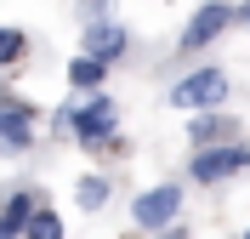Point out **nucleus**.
I'll return each instance as SVG.
<instances>
[{
	"mask_svg": "<svg viewBox=\"0 0 250 239\" xmlns=\"http://www.w3.org/2000/svg\"><path fill=\"white\" fill-rule=\"evenodd\" d=\"M57 131H74L85 148H114L120 143V137H114V97L91 91L85 109H57Z\"/></svg>",
	"mask_w": 250,
	"mask_h": 239,
	"instance_id": "f257e3e1",
	"label": "nucleus"
},
{
	"mask_svg": "<svg viewBox=\"0 0 250 239\" xmlns=\"http://www.w3.org/2000/svg\"><path fill=\"white\" fill-rule=\"evenodd\" d=\"M222 97H228V74L222 68H199V74H188V80L171 86V103L188 109V114H210Z\"/></svg>",
	"mask_w": 250,
	"mask_h": 239,
	"instance_id": "f03ea898",
	"label": "nucleus"
},
{
	"mask_svg": "<svg viewBox=\"0 0 250 239\" xmlns=\"http://www.w3.org/2000/svg\"><path fill=\"white\" fill-rule=\"evenodd\" d=\"M176 211H182V188H148L137 194V205H131V217H137V228H148V234H165V228L176 222Z\"/></svg>",
	"mask_w": 250,
	"mask_h": 239,
	"instance_id": "7ed1b4c3",
	"label": "nucleus"
},
{
	"mask_svg": "<svg viewBox=\"0 0 250 239\" xmlns=\"http://www.w3.org/2000/svg\"><path fill=\"white\" fill-rule=\"evenodd\" d=\"M29 143H34V109L0 91V154H23Z\"/></svg>",
	"mask_w": 250,
	"mask_h": 239,
	"instance_id": "20e7f679",
	"label": "nucleus"
},
{
	"mask_svg": "<svg viewBox=\"0 0 250 239\" xmlns=\"http://www.w3.org/2000/svg\"><path fill=\"white\" fill-rule=\"evenodd\" d=\"M245 165H250V143H228V148H199L188 171H193V182H222Z\"/></svg>",
	"mask_w": 250,
	"mask_h": 239,
	"instance_id": "39448f33",
	"label": "nucleus"
},
{
	"mask_svg": "<svg viewBox=\"0 0 250 239\" xmlns=\"http://www.w3.org/2000/svg\"><path fill=\"white\" fill-rule=\"evenodd\" d=\"M233 23V6H222V0H210V6H199V12L188 17V29H182V51H199V46H210L222 29Z\"/></svg>",
	"mask_w": 250,
	"mask_h": 239,
	"instance_id": "423d86ee",
	"label": "nucleus"
},
{
	"mask_svg": "<svg viewBox=\"0 0 250 239\" xmlns=\"http://www.w3.org/2000/svg\"><path fill=\"white\" fill-rule=\"evenodd\" d=\"M239 137V126L228 120V114H193V126H188V143H199V148H228Z\"/></svg>",
	"mask_w": 250,
	"mask_h": 239,
	"instance_id": "0eeeda50",
	"label": "nucleus"
},
{
	"mask_svg": "<svg viewBox=\"0 0 250 239\" xmlns=\"http://www.w3.org/2000/svg\"><path fill=\"white\" fill-rule=\"evenodd\" d=\"M125 46H131V34H125L120 23H91V29H85V51H91L103 68H108L114 57H125Z\"/></svg>",
	"mask_w": 250,
	"mask_h": 239,
	"instance_id": "6e6552de",
	"label": "nucleus"
},
{
	"mask_svg": "<svg viewBox=\"0 0 250 239\" xmlns=\"http://www.w3.org/2000/svg\"><path fill=\"white\" fill-rule=\"evenodd\" d=\"M34 194L23 188V194H12V199H6V211H0V217H6V228H12V234H29V222H34Z\"/></svg>",
	"mask_w": 250,
	"mask_h": 239,
	"instance_id": "1a4fd4ad",
	"label": "nucleus"
},
{
	"mask_svg": "<svg viewBox=\"0 0 250 239\" xmlns=\"http://www.w3.org/2000/svg\"><path fill=\"white\" fill-rule=\"evenodd\" d=\"M68 80H74V86H103V63H97V57H74V63H68Z\"/></svg>",
	"mask_w": 250,
	"mask_h": 239,
	"instance_id": "9d476101",
	"label": "nucleus"
},
{
	"mask_svg": "<svg viewBox=\"0 0 250 239\" xmlns=\"http://www.w3.org/2000/svg\"><path fill=\"white\" fill-rule=\"evenodd\" d=\"M80 205L103 211V205H108V182H103V176H85V182H80Z\"/></svg>",
	"mask_w": 250,
	"mask_h": 239,
	"instance_id": "9b49d317",
	"label": "nucleus"
},
{
	"mask_svg": "<svg viewBox=\"0 0 250 239\" xmlns=\"http://www.w3.org/2000/svg\"><path fill=\"white\" fill-rule=\"evenodd\" d=\"M29 51V40H23V29H0V63H17Z\"/></svg>",
	"mask_w": 250,
	"mask_h": 239,
	"instance_id": "f8f14e48",
	"label": "nucleus"
},
{
	"mask_svg": "<svg viewBox=\"0 0 250 239\" xmlns=\"http://www.w3.org/2000/svg\"><path fill=\"white\" fill-rule=\"evenodd\" d=\"M29 239H62V222L51 217V211H34V222H29Z\"/></svg>",
	"mask_w": 250,
	"mask_h": 239,
	"instance_id": "ddd939ff",
	"label": "nucleus"
},
{
	"mask_svg": "<svg viewBox=\"0 0 250 239\" xmlns=\"http://www.w3.org/2000/svg\"><path fill=\"white\" fill-rule=\"evenodd\" d=\"M154 239H188V234H182V228H165V234H154Z\"/></svg>",
	"mask_w": 250,
	"mask_h": 239,
	"instance_id": "4468645a",
	"label": "nucleus"
},
{
	"mask_svg": "<svg viewBox=\"0 0 250 239\" xmlns=\"http://www.w3.org/2000/svg\"><path fill=\"white\" fill-rule=\"evenodd\" d=\"M233 17H245V23H250V0H245V6H233Z\"/></svg>",
	"mask_w": 250,
	"mask_h": 239,
	"instance_id": "2eb2a0df",
	"label": "nucleus"
},
{
	"mask_svg": "<svg viewBox=\"0 0 250 239\" xmlns=\"http://www.w3.org/2000/svg\"><path fill=\"white\" fill-rule=\"evenodd\" d=\"M0 239H17V234H12V228H6V217H0Z\"/></svg>",
	"mask_w": 250,
	"mask_h": 239,
	"instance_id": "dca6fc26",
	"label": "nucleus"
},
{
	"mask_svg": "<svg viewBox=\"0 0 250 239\" xmlns=\"http://www.w3.org/2000/svg\"><path fill=\"white\" fill-rule=\"evenodd\" d=\"M245 239H250V234H245Z\"/></svg>",
	"mask_w": 250,
	"mask_h": 239,
	"instance_id": "f3484780",
	"label": "nucleus"
}]
</instances>
